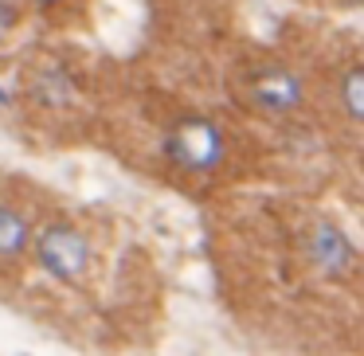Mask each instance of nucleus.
Wrapping results in <instances>:
<instances>
[{
    "mask_svg": "<svg viewBox=\"0 0 364 356\" xmlns=\"http://www.w3.org/2000/svg\"><path fill=\"white\" fill-rule=\"evenodd\" d=\"M32 259L43 274L63 282V286L90 282V274H95V266H98L95 239H90L75 220H67V215H55V220H48L43 227H36Z\"/></svg>",
    "mask_w": 364,
    "mask_h": 356,
    "instance_id": "1",
    "label": "nucleus"
},
{
    "mask_svg": "<svg viewBox=\"0 0 364 356\" xmlns=\"http://www.w3.org/2000/svg\"><path fill=\"white\" fill-rule=\"evenodd\" d=\"M165 161L184 176H212L228 165V153H231V141H228V129L212 118H181L176 126H168L165 141Z\"/></svg>",
    "mask_w": 364,
    "mask_h": 356,
    "instance_id": "2",
    "label": "nucleus"
},
{
    "mask_svg": "<svg viewBox=\"0 0 364 356\" xmlns=\"http://www.w3.org/2000/svg\"><path fill=\"white\" fill-rule=\"evenodd\" d=\"M301 259L325 282H348L360 270V251L337 220H314L301 231Z\"/></svg>",
    "mask_w": 364,
    "mask_h": 356,
    "instance_id": "3",
    "label": "nucleus"
},
{
    "mask_svg": "<svg viewBox=\"0 0 364 356\" xmlns=\"http://www.w3.org/2000/svg\"><path fill=\"white\" fill-rule=\"evenodd\" d=\"M247 106L267 118H290L306 102V79L290 63H262L247 75Z\"/></svg>",
    "mask_w": 364,
    "mask_h": 356,
    "instance_id": "4",
    "label": "nucleus"
},
{
    "mask_svg": "<svg viewBox=\"0 0 364 356\" xmlns=\"http://www.w3.org/2000/svg\"><path fill=\"white\" fill-rule=\"evenodd\" d=\"M32 243H36V223L28 220V212L0 200V262H20L24 254H32Z\"/></svg>",
    "mask_w": 364,
    "mask_h": 356,
    "instance_id": "5",
    "label": "nucleus"
},
{
    "mask_svg": "<svg viewBox=\"0 0 364 356\" xmlns=\"http://www.w3.org/2000/svg\"><path fill=\"white\" fill-rule=\"evenodd\" d=\"M337 110L345 114L353 126H364V63H348L337 71Z\"/></svg>",
    "mask_w": 364,
    "mask_h": 356,
    "instance_id": "6",
    "label": "nucleus"
},
{
    "mask_svg": "<svg viewBox=\"0 0 364 356\" xmlns=\"http://www.w3.org/2000/svg\"><path fill=\"white\" fill-rule=\"evenodd\" d=\"M28 95L40 106H67L75 98V82L63 67H40L28 82Z\"/></svg>",
    "mask_w": 364,
    "mask_h": 356,
    "instance_id": "7",
    "label": "nucleus"
},
{
    "mask_svg": "<svg viewBox=\"0 0 364 356\" xmlns=\"http://www.w3.org/2000/svg\"><path fill=\"white\" fill-rule=\"evenodd\" d=\"M12 20H16V9H12L9 0H0V36L12 28Z\"/></svg>",
    "mask_w": 364,
    "mask_h": 356,
    "instance_id": "8",
    "label": "nucleus"
},
{
    "mask_svg": "<svg viewBox=\"0 0 364 356\" xmlns=\"http://www.w3.org/2000/svg\"><path fill=\"white\" fill-rule=\"evenodd\" d=\"M40 9H63V4H71V0H36Z\"/></svg>",
    "mask_w": 364,
    "mask_h": 356,
    "instance_id": "9",
    "label": "nucleus"
},
{
    "mask_svg": "<svg viewBox=\"0 0 364 356\" xmlns=\"http://www.w3.org/2000/svg\"><path fill=\"white\" fill-rule=\"evenodd\" d=\"M360 266H364V262H360Z\"/></svg>",
    "mask_w": 364,
    "mask_h": 356,
    "instance_id": "10",
    "label": "nucleus"
}]
</instances>
